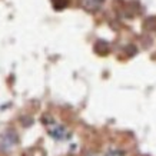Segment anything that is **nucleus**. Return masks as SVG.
I'll return each mask as SVG.
<instances>
[{
  "label": "nucleus",
  "mask_w": 156,
  "mask_h": 156,
  "mask_svg": "<svg viewBox=\"0 0 156 156\" xmlns=\"http://www.w3.org/2000/svg\"><path fill=\"white\" fill-rule=\"evenodd\" d=\"M19 142V137L13 130H6L0 135V151L9 152L12 151Z\"/></svg>",
  "instance_id": "1"
},
{
  "label": "nucleus",
  "mask_w": 156,
  "mask_h": 156,
  "mask_svg": "<svg viewBox=\"0 0 156 156\" xmlns=\"http://www.w3.org/2000/svg\"><path fill=\"white\" fill-rule=\"evenodd\" d=\"M49 133H50V136H53L55 139H59V140H63V139H66L69 137V130H67L65 126H62V125H57V123H53L52 125H49L48 128Z\"/></svg>",
  "instance_id": "2"
},
{
  "label": "nucleus",
  "mask_w": 156,
  "mask_h": 156,
  "mask_svg": "<svg viewBox=\"0 0 156 156\" xmlns=\"http://www.w3.org/2000/svg\"><path fill=\"white\" fill-rule=\"evenodd\" d=\"M102 3H103V0H80L82 7L85 10H87V12H95V10H98L100 6H102Z\"/></svg>",
  "instance_id": "3"
},
{
  "label": "nucleus",
  "mask_w": 156,
  "mask_h": 156,
  "mask_svg": "<svg viewBox=\"0 0 156 156\" xmlns=\"http://www.w3.org/2000/svg\"><path fill=\"white\" fill-rule=\"evenodd\" d=\"M23 156H46V152L42 147H32V149H27L24 152Z\"/></svg>",
  "instance_id": "4"
},
{
  "label": "nucleus",
  "mask_w": 156,
  "mask_h": 156,
  "mask_svg": "<svg viewBox=\"0 0 156 156\" xmlns=\"http://www.w3.org/2000/svg\"><path fill=\"white\" fill-rule=\"evenodd\" d=\"M109 50L108 48V43L103 42V40H99V42L96 43V52L100 53V55H106Z\"/></svg>",
  "instance_id": "5"
},
{
  "label": "nucleus",
  "mask_w": 156,
  "mask_h": 156,
  "mask_svg": "<svg viewBox=\"0 0 156 156\" xmlns=\"http://www.w3.org/2000/svg\"><path fill=\"white\" fill-rule=\"evenodd\" d=\"M55 9H63L67 5V0H52Z\"/></svg>",
  "instance_id": "6"
},
{
  "label": "nucleus",
  "mask_w": 156,
  "mask_h": 156,
  "mask_svg": "<svg viewBox=\"0 0 156 156\" xmlns=\"http://www.w3.org/2000/svg\"><path fill=\"white\" fill-rule=\"evenodd\" d=\"M85 156H100V155H98V153H93V152H89V153H86Z\"/></svg>",
  "instance_id": "7"
}]
</instances>
